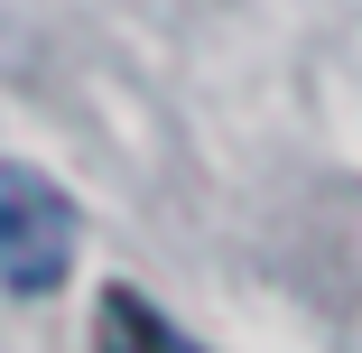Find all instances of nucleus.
Segmentation results:
<instances>
[{
	"label": "nucleus",
	"mask_w": 362,
	"mask_h": 353,
	"mask_svg": "<svg viewBox=\"0 0 362 353\" xmlns=\"http://www.w3.org/2000/svg\"><path fill=\"white\" fill-rule=\"evenodd\" d=\"M75 270V204L47 168L0 158V289L10 298H56Z\"/></svg>",
	"instance_id": "nucleus-1"
},
{
	"label": "nucleus",
	"mask_w": 362,
	"mask_h": 353,
	"mask_svg": "<svg viewBox=\"0 0 362 353\" xmlns=\"http://www.w3.org/2000/svg\"><path fill=\"white\" fill-rule=\"evenodd\" d=\"M93 353H204V344H195L168 307H149L139 289L112 279V289L93 298Z\"/></svg>",
	"instance_id": "nucleus-2"
}]
</instances>
